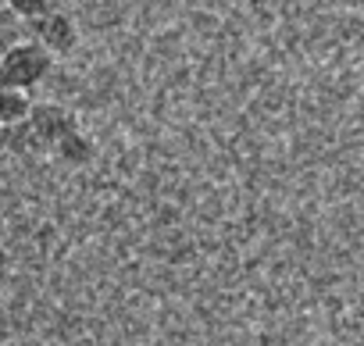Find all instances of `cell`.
Returning <instances> with one entry per match:
<instances>
[{
  "mask_svg": "<svg viewBox=\"0 0 364 346\" xmlns=\"http://www.w3.org/2000/svg\"><path fill=\"white\" fill-rule=\"evenodd\" d=\"M72 129H79V125H75L72 111H65L61 104H33L26 121H18L11 129V139H22L18 146H26V150H50L54 153V146Z\"/></svg>",
  "mask_w": 364,
  "mask_h": 346,
  "instance_id": "1",
  "label": "cell"
},
{
  "mask_svg": "<svg viewBox=\"0 0 364 346\" xmlns=\"http://www.w3.org/2000/svg\"><path fill=\"white\" fill-rule=\"evenodd\" d=\"M33 100L29 93H18V90H4L0 86V129H15L18 121H26Z\"/></svg>",
  "mask_w": 364,
  "mask_h": 346,
  "instance_id": "4",
  "label": "cell"
},
{
  "mask_svg": "<svg viewBox=\"0 0 364 346\" xmlns=\"http://www.w3.org/2000/svg\"><path fill=\"white\" fill-rule=\"evenodd\" d=\"M54 157H61V161H68V164H90V161H93V143H90V136H82L79 129H72V132L54 146Z\"/></svg>",
  "mask_w": 364,
  "mask_h": 346,
  "instance_id": "5",
  "label": "cell"
},
{
  "mask_svg": "<svg viewBox=\"0 0 364 346\" xmlns=\"http://www.w3.org/2000/svg\"><path fill=\"white\" fill-rule=\"evenodd\" d=\"M50 65L54 58L33 43L29 36L22 43H15L4 58H0V86L4 90H18V93H29L33 86H40L47 75H50Z\"/></svg>",
  "mask_w": 364,
  "mask_h": 346,
  "instance_id": "2",
  "label": "cell"
},
{
  "mask_svg": "<svg viewBox=\"0 0 364 346\" xmlns=\"http://www.w3.org/2000/svg\"><path fill=\"white\" fill-rule=\"evenodd\" d=\"M26 36H29L33 43H40L50 58L72 54L75 43H79V29H75V22H72L65 11H58V8H54L50 15L29 22V26H26Z\"/></svg>",
  "mask_w": 364,
  "mask_h": 346,
  "instance_id": "3",
  "label": "cell"
},
{
  "mask_svg": "<svg viewBox=\"0 0 364 346\" xmlns=\"http://www.w3.org/2000/svg\"><path fill=\"white\" fill-rule=\"evenodd\" d=\"M26 40V22H18L8 8H0V58H4L15 43Z\"/></svg>",
  "mask_w": 364,
  "mask_h": 346,
  "instance_id": "7",
  "label": "cell"
},
{
  "mask_svg": "<svg viewBox=\"0 0 364 346\" xmlns=\"http://www.w3.org/2000/svg\"><path fill=\"white\" fill-rule=\"evenodd\" d=\"M4 8L18 18V22H36V18H43V15H50L54 11V0H4Z\"/></svg>",
  "mask_w": 364,
  "mask_h": 346,
  "instance_id": "6",
  "label": "cell"
},
{
  "mask_svg": "<svg viewBox=\"0 0 364 346\" xmlns=\"http://www.w3.org/2000/svg\"><path fill=\"white\" fill-rule=\"evenodd\" d=\"M0 8H4V0H0Z\"/></svg>",
  "mask_w": 364,
  "mask_h": 346,
  "instance_id": "8",
  "label": "cell"
}]
</instances>
